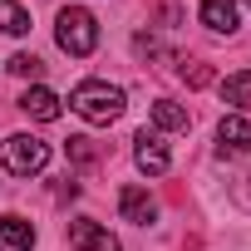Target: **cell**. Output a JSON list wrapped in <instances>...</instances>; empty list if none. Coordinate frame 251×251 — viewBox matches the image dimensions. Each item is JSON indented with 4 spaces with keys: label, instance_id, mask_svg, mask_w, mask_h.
<instances>
[{
    "label": "cell",
    "instance_id": "16",
    "mask_svg": "<svg viewBox=\"0 0 251 251\" xmlns=\"http://www.w3.org/2000/svg\"><path fill=\"white\" fill-rule=\"evenodd\" d=\"M182 79H187L192 89H202V84H212V69H207V64H192V69H182Z\"/></svg>",
    "mask_w": 251,
    "mask_h": 251
},
{
    "label": "cell",
    "instance_id": "8",
    "mask_svg": "<svg viewBox=\"0 0 251 251\" xmlns=\"http://www.w3.org/2000/svg\"><path fill=\"white\" fill-rule=\"evenodd\" d=\"M20 108H25L30 118H40V123H54V118H59V94L45 89V84H35V89L20 94Z\"/></svg>",
    "mask_w": 251,
    "mask_h": 251
},
{
    "label": "cell",
    "instance_id": "10",
    "mask_svg": "<svg viewBox=\"0 0 251 251\" xmlns=\"http://www.w3.org/2000/svg\"><path fill=\"white\" fill-rule=\"evenodd\" d=\"M187 108L182 103H173V99H158L153 103V128H163V133H187Z\"/></svg>",
    "mask_w": 251,
    "mask_h": 251
},
{
    "label": "cell",
    "instance_id": "1",
    "mask_svg": "<svg viewBox=\"0 0 251 251\" xmlns=\"http://www.w3.org/2000/svg\"><path fill=\"white\" fill-rule=\"evenodd\" d=\"M69 108H74L84 123H99V128H108L113 118H123L128 99H123V89H118V84H108V79H84V84H74Z\"/></svg>",
    "mask_w": 251,
    "mask_h": 251
},
{
    "label": "cell",
    "instance_id": "12",
    "mask_svg": "<svg viewBox=\"0 0 251 251\" xmlns=\"http://www.w3.org/2000/svg\"><path fill=\"white\" fill-rule=\"evenodd\" d=\"M222 103H236V108H246V103H251V69H241V74H226V79H222Z\"/></svg>",
    "mask_w": 251,
    "mask_h": 251
},
{
    "label": "cell",
    "instance_id": "9",
    "mask_svg": "<svg viewBox=\"0 0 251 251\" xmlns=\"http://www.w3.org/2000/svg\"><path fill=\"white\" fill-rule=\"evenodd\" d=\"M35 246V226L25 217H0V251H30Z\"/></svg>",
    "mask_w": 251,
    "mask_h": 251
},
{
    "label": "cell",
    "instance_id": "3",
    "mask_svg": "<svg viewBox=\"0 0 251 251\" xmlns=\"http://www.w3.org/2000/svg\"><path fill=\"white\" fill-rule=\"evenodd\" d=\"M0 163H5V173H15V177L45 173V163H50V143H40V138H30V133H10L5 143H0Z\"/></svg>",
    "mask_w": 251,
    "mask_h": 251
},
{
    "label": "cell",
    "instance_id": "14",
    "mask_svg": "<svg viewBox=\"0 0 251 251\" xmlns=\"http://www.w3.org/2000/svg\"><path fill=\"white\" fill-rule=\"evenodd\" d=\"M64 153H69V163H79V168L99 163V148H94L89 138H69V143H64Z\"/></svg>",
    "mask_w": 251,
    "mask_h": 251
},
{
    "label": "cell",
    "instance_id": "6",
    "mask_svg": "<svg viewBox=\"0 0 251 251\" xmlns=\"http://www.w3.org/2000/svg\"><path fill=\"white\" fill-rule=\"evenodd\" d=\"M118 212H123V222H133V226H148V222L158 217V202H153L143 187H133V182H128V187L118 192Z\"/></svg>",
    "mask_w": 251,
    "mask_h": 251
},
{
    "label": "cell",
    "instance_id": "5",
    "mask_svg": "<svg viewBox=\"0 0 251 251\" xmlns=\"http://www.w3.org/2000/svg\"><path fill=\"white\" fill-rule=\"evenodd\" d=\"M69 246H74V251H123L94 217H74V222H69Z\"/></svg>",
    "mask_w": 251,
    "mask_h": 251
},
{
    "label": "cell",
    "instance_id": "4",
    "mask_svg": "<svg viewBox=\"0 0 251 251\" xmlns=\"http://www.w3.org/2000/svg\"><path fill=\"white\" fill-rule=\"evenodd\" d=\"M246 153H251V118L226 113L217 123V158H246Z\"/></svg>",
    "mask_w": 251,
    "mask_h": 251
},
{
    "label": "cell",
    "instance_id": "13",
    "mask_svg": "<svg viewBox=\"0 0 251 251\" xmlns=\"http://www.w3.org/2000/svg\"><path fill=\"white\" fill-rule=\"evenodd\" d=\"M0 30L5 35H25L30 30V10L20 5V0H0Z\"/></svg>",
    "mask_w": 251,
    "mask_h": 251
},
{
    "label": "cell",
    "instance_id": "2",
    "mask_svg": "<svg viewBox=\"0 0 251 251\" xmlns=\"http://www.w3.org/2000/svg\"><path fill=\"white\" fill-rule=\"evenodd\" d=\"M54 40H59L64 54L84 59V54L99 50V20H94L84 5H64V10H59V25H54Z\"/></svg>",
    "mask_w": 251,
    "mask_h": 251
},
{
    "label": "cell",
    "instance_id": "7",
    "mask_svg": "<svg viewBox=\"0 0 251 251\" xmlns=\"http://www.w3.org/2000/svg\"><path fill=\"white\" fill-rule=\"evenodd\" d=\"M133 143H138V148H133V158H138V168H143V173H153V177H158V173H168V163H173V158H168V143H163L158 133H148V128H143Z\"/></svg>",
    "mask_w": 251,
    "mask_h": 251
},
{
    "label": "cell",
    "instance_id": "15",
    "mask_svg": "<svg viewBox=\"0 0 251 251\" xmlns=\"http://www.w3.org/2000/svg\"><path fill=\"white\" fill-rule=\"evenodd\" d=\"M10 74H20V79H40L45 64H40L35 54H15V59H10Z\"/></svg>",
    "mask_w": 251,
    "mask_h": 251
},
{
    "label": "cell",
    "instance_id": "17",
    "mask_svg": "<svg viewBox=\"0 0 251 251\" xmlns=\"http://www.w3.org/2000/svg\"><path fill=\"white\" fill-rule=\"evenodd\" d=\"M246 5H251V0H246Z\"/></svg>",
    "mask_w": 251,
    "mask_h": 251
},
{
    "label": "cell",
    "instance_id": "11",
    "mask_svg": "<svg viewBox=\"0 0 251 251\" xmlns=\"http://www.w3.org/2000/svg\"><path fill=\"white\" fill-rule=\"evenodd\" d=\"M202 25L217 30V35H231L236 30V5L231 0H202Z\"/></svg>",
    "mask_w": 251,
    "mask_h": 251
}]
</instances>
